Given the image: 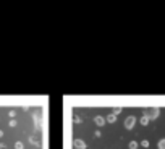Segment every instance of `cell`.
Returning a JSON list of instances; mask_svg holds the SVG:
<instances>
[{
  "mask_svg": "<svg viewBox=\"0 0 165 149\" xmlns=\"http://www.w3.org/2000/svg\"><path fill=\"white\" fill-rule=\"evenodd\" d=\"M2 136H3V131H2V130H0V138H2Z\"/></svg>",
  "mask_w": 165,
  "mask_h": 149,
  "instance_id": "cell-15",
  "label": "cell"
},
{
  "mask_svg": "<svg viewBox=\"0 0 165 149\" xmlns=\"http://www.w3.org/2000/svg\"><path fill=\"white\" fill-rule=\"evenodd\" d=\"M105 122H108V123H115L117 122V115H113V113H110V115L105 118Z\"/></svg>",
  "mask_w": 165,
  "mask_h": 149,
  "instance_id": "cell-6",
  "label": "cell"
},
{
  "mask_svg": "<svg viewBox=\"0 0 165 149\" xmlns=\"http://www.w3.org/2000/svg\"><path fill=\"white\" fill-rule=\"evenodd\" d=\"M10 126H12V128H15V126H16V122L12 120V122H10Z\"/></svg>",
  "mask_w": 165,
  "mask_h": 149,
  "instance_id": "cell-13",
  "label": "cell"
},
{
  "mask_svg": "<svg viewBox=\"0 0 165 149\" xmlns=\"http://www.w3.org/2000/svg\"><path fill=\"white\" fill-rule=\"evenodd\" d=\"M2 148H5V144H3V143H0V149H2Z\"/></svg>",
  "mask_w": 165,
  "mask_h": 149,
  "instance_id": "cell-14",
  "label": "cell"
},
{
  "mask_svg": "<svg viewBox=\"0 0 165 149\" xmlns=\"http://www.w3.org/2000/svg\"><path fill=\"white\" fill-rule=\"evenodd\" d=\"M8 115H10V117H12V118H13V117L16 115V112H15V110H10V112H8Z\"/></svg>",
  "mask_w": 165,
  "mask_h": 149,
  "instance_id": "cell-12",
  "label": "cell"
},
{
  "mask_svg": "<svg viewBox=\"0 0 165 149\" xmlns=\"http://www.w3.org/2000/svg\"><path fill=\"white\" fill-rule=\"evenodd\" d=\"M15 149H25V143L16 141V143H15Z\"/></svg>",
  "mask_w": 165,
  "mask_h": 149,
  "instance_id": "cell-8",
  "label": "cell"
},
{
  "mask_svg": "<svg viewBox=\"0 0 165 149\" xmlns=\"http://www.w3.org/2000/svg\"><path fill=\"white\" fill-rule=\"evenodd\" d=\"M120 112H121V107H117L115 110H113V115H117V113H120Z\"/></svg>",
  "mask_w": 165,
  "mask_h": 149,
  "instance_id": "cell-11",
  "label": "cell"
},
{
  "mask_svg": "<svg viewBox=\"0 0 165 149\" xmlns=\"http://www.w3.org/2000/svg\"><path fill=\"white\" fill-rule=\"evenodd\" d=\"M157 148H159V149H165V138L157 143Z\"/></svg>",
  "mask_w": 165,
  "mask_h": 149,
  "instance_id": "cell-9",
  "label": "cell"
},
{
  "mask_svg": "<svg viewBox=\"0 0 165 149\" xmlns=\"http://www.w3.org/2000/svg\"><path fill=\"white\" fill-rule=\"evenodd\" d=\"M94 123L97 125V126H104V123H105V118H104L102 115H95V117H94Z\"/></svg>",
  "mask_w": 165,
  "mask_h": 149,
  "instance_id": "cell-3",
  "label": "cell"
},
{
  "mask_svg": "<svg viewBox=\"0 0 165 149\" xmlns=\"http://www.w3.org/2000/svg\"><path fill=\"white\" fill-rule=\"evenodd\" d=\"M134 125H136V117L134 115H130L125 118V128L126 130H133L134 128Z\"/></svg>",
  "mask_w": 165,
  "mask_h": 149,
  "instance_id": "cell-2",
  "label": "cell"
},
{
  "mask_svg": "<svg viewBox=\"0 0 165 149\" xmlns=\"http://www.w3.org/2000/svg\"><path fill=\"white\" fill-rule=\"evenodd\" d=\"M141 146H142V148H149V141L147 139H142V141H141Z\"/></svg>",
  "mask_w": 165,
  "mask_h": 149,
  "instance_id": "cell-10",
  "label": "cell"
},
{
  "mask_svg": "<svg viewBox=\"0 0 165 149\" xmlns=\"http://www.w3.org/2000/svg\"><path fill=\"white\" fill-rule=\"evenodd\" d=\"M144 115L147 117L149 120H155L157 117L160 115V109L159 107H149V109L144 110Z\"/></svg>",
  "mask_w": 165,
  "mask_h": 149,
  "instance_id": "cell-1",
  "label": "cell"
},
{
  "mask_svg": "<svg viewBox=\"0 0 165 149\" xmlns=\"http://www.w3.org/2000/svg\"><path fill=\"white\" fill-rule=\"evenodd\" d=\"M74 148L76 149H86V144H84V141L82 139H78V138H76V139H74Z\"/></svg>",
  "mask_w": 165,
  "mask_h": 149,
  "instance_id": "cell-4",
  "label": "cell"
},
{
  "mask_svg": "<svg viewBox=\"0 0 165 149\" xmlns=\"http://www.w3.org/2000/svg\"><path fill=\"white\" fill-rule=\"evenodd\" d=\"M149 122H151V120H149L147 117H146V115H142V117H141V120H139V123L142 125V126H147V125H149Z\"/></svg>",
  "mask_w": 165,
  "mask_h": 149,
  "instance_id": "cell-5",
  "label": "cell"
},
{
  "mask_svg": "<svg viewBox=\"0 0 165 149\" xmlns=\"http://www.w3.org/2000/svg\"><path fill=\"white\" fill-rule=\"evenodd\" d=\"M138 146H139V144H138V141H130L128 148L130 149H138Z\"/></svg>",
  "mask_w": 165,
  "mask_h": 149,
  "instance_id": "cell-7",
  "label": "cell"
}]
</instances>
